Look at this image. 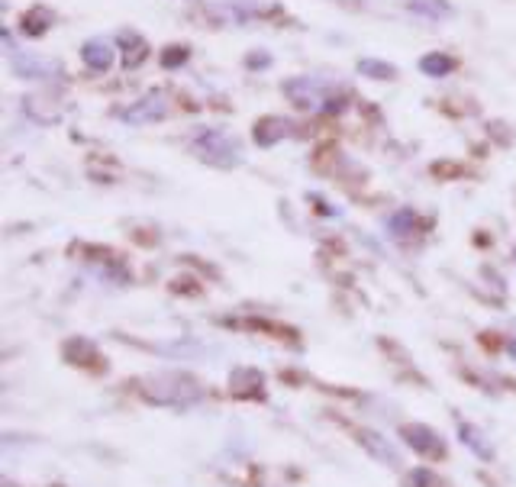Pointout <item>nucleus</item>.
<instances>
[{"label":"nucleus","mask_w":516,"mask_h":487,"mask_svg":"<svg viewBox=\"0 0 516 487\" xmlns=\"http://www.w3.org/2000/svg\"><path fill=\"white\" fill-rule=\"evenodd\" d=\"M391 229L394 236H410L413 229H417V217H413V210H400L391 217Z\"/></svg>","instance_id":"obj_15"},{"label":"nucleus","mask_w":516,"mask_h":487,"mask_svg":"<svg viewBox=\"0 0 516 487\" xmlns=\"http://www.w3.org/2000/svg\"><path fill=\"white\" fill-rule=\"evenodd\" d=\"M410 10H413V13H423V17H433V20L449 17V13H452V7L442 4V0H413Z\"/></svg>","instance_id":"obj_13"},{"label":"nucleus","mask_w":516,"mask_h":487,"mask_svg":"<svg viewBox=\"0 0 516 487\" xmlns=\"http://www.w3.org/2000/svg\"><path fill=\"white\" fill-rule=\"evenodd\" d=\"M358 71H362L365 78H375V81H391V78H397V68L394 65L375 62V59H362V62H358Z\"/></svg>","instance_id":"obj_12"},{"label":"nucleus","mask_w":516,"mask_h":487,"mask_svg":"<svg viewBox=\"0 0 516 487\" xmlns=\"http://www.w3.org/2000/svg\"><path fill=\"white\" fill-rule=\"evenodd\" d=\"M184 59H188V49H168V55H162V65L165 68H175Z\"/></svg>","instance_id":"obj_17"},{"label":"nucleus","mask_w":516,"mask_h":487,"mask_svg":"<svg viewBox=\"0 0 516 487\" xmlns=\"http://www.w3.org/2000/svg\"><path fill=\"white\" fill-rule=\"evenodd\" d=\"M358 439H362V446L371 452V455H375V458H381V462H391V465H400V455H397V449L391 446V442H387V439H381L378 433H368V429H365V433L362 436H358Z\"/></svg>","instance_id":"obj_9"},{"label":"nucleus","mask_w":516,"mask_h":487,"mask_svg":"<svg viewBox=\"0 0 516 487\" xmlns=\"http://www.w3.org/2000/svg\"><path fill=\"white\" fill-rule=\"evenodd\" d=\"M458 433H462V439L468 442L471 449H475L481 458H491V446H484V436L478 433L475 426H458Z\"/></svg>","instance_id":"obj_14"},{"label":"nucleus","mask_w":516,"mask_h":487,"mask_svg":"<svg viewBox=\"0 0 516 487\" xmlns=\"http://www.w3.org/2000/svg\"><path fill=\"white\" fill-rule=\"evenodd\" d=\"M194 152L200 162L217 165V168H239L242 165V146L239 139L226 136L220 130H207L194 139Z\"/></svg>","instance_id":"obj_2"},{"label":"nucleus","mask_w":516,"mask_h":487,"mask_svg":"<svg viewBox=\"0 0 516 487\" xmlns=\"http://www.w3.org/2000/svg\"><path fill=\"white\" fill-rule=\"evenodd\" d=\"M52 13L46 10V7H33L30 13H23V26L20 30L26 33V36H42L52 26Z\"/></svg>","instance_id":"obj_11"},{"label":"nucleus","mask_w":516,"mask_h":487,"mask_svg":"<svg viewBox=\"0 0 516 487\" xmlns=\"http://www.w3.org/2000/svg\"><path fill=\"white\" fill-rule=\"evenodd\" d=\"M407 487H442V484H439V478L433 475V471L420 468V471H413V475L407 478Z\"/></svg>","instance_id":"obj_16"},{"label":"nucleus","mask_w":516,"mask_h":487,"mask_svg":"<svg viewBox=\"0 0 516 487\" xmlns=\"http://www.w3.org/2000/svg\"><path fill=\"white\" fill-rule=\"evenodd\" d=\"M404 439L410 442V449H417L420 455H429V458L446 455V446H442V439L429 426H420V423L404 426Z\"/></svg>","instance_id":"obj_5"},{"label":"nucleus","mask_w":516,"mask_h":487,"mask_svg":"<svg viewBox=\"0 0 516 487\" xmlns=\"http://www.w3.org/2000/svg\"><path fill=\"white\" fill-rule=\"evenodd\" d=\"M10 65H13V71H17V75L26 78V81H39V78H49V75H52V65L42 62V59H36V55H20V52H13V55H10Z\"/></svg>","instance_id":"obj_8"},{"label":"nucleus","mask_w":516,"mask_h":487,"mask_svg":"<svg viewBox=\"0 0 516 487\" xmlns=\"http://www.w3.org/2000/svg\"><path fill=\"white\" fill-rule=\"evenodd\" d=\"M152 404H168V407H188L194 400L204 397L200 384L188 375H159V378H149L146 388H142Z\"/></svg>","instance_id":"obj_1"},{"label":"nucleus","mask_w":516,"mask_h":487,"mask_svg":"<svg viewBox=\"0 0 516 487\" xmlns=\"http://www.w3.org/2000/svg\"><path fill=\"white\" fill-rule=\"evenodd\" d=\"M113 59H117V52H113V46L107 39H88L81 49V62L88 65L91 71H97V75H104V71L113 68Z\"/></svg>","instance_id":"obj_6"},{"label":"nucleus","mask_w":516,"mask_h":487,"mask_svg":"<svg viewBox=\"0 0 516 487\" xmlns=\"http://www.w3.org/2000/svg\"><path fill=\"white\" fill-rule=\"evenodd\" d=\"M420 68H423V75H429V78H446L449 71H455V59L446 52H429V55H423Z\"/></svg>","instance_id":"obj_10"},{"label":"nucleus","mask_w":516,"mask_h":487,"mask_svg":"<svg viewBox=\"0 0 516 487\" xmlns=\"http://www.w3.org/2000/svg\"><path fill=\"white\" fill-rule=\"evenodd\" d=\"M165 117H168V97L162 91H152L146 97H139L136 104L120 110V120H126V123H155Z\"/></svg>","instance_id":"obj_4"},{"label":"nucleus","mask_w":516,"mask_h":487,"mask_svg":"<svg viewBox=\"0 0 516 487\" xmlns=\"http://www.w3.org/2000/svg\"><path fill=\"white\" fill-rule=\"evenodd\" d=\"M291 120L284 117H265L255 123V142L258 146H275V142H281L284 136H291Z\"/></svg>","instance_id":"obj_7"},{"label":"nucleus","mask_w":516,"mask_h":487,"mask_svg":"<svg viewBox=\"0 0 516 487\" xmlns=\"http://www.w3.org/2000/svg\"><path fill=\"white\" fill-rule=\"evenodd\" d=\"M284 94L291 97V104L300 110H320V107H336V100L329 97V88L317 78H294L284 84Z\"/></svg>","instance_id":"obj_3"}]
</instances>
